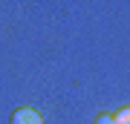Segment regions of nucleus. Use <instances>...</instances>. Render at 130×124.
Here are the masks:
<instances>
[{"label":"nucleus","mask_w":130,"mask_h":124,"mask_svg":"<svg viewBox=\"0 0 130 124\" xmlns=\"http://www.w3.org/2000/svg\"><path fill=\"white\" fill-rule=\"evenodd\" d=\"M12 124H43L41 113L32 110V107H18V110L12 113Z\"/></svg>","instance_id":"nucleus-1"},{"label":"nucleus","mask_w":130,"mask_h":124,"mask_svg":"<svg viewBox=\"0 0 130 124\" xmlns=\"http://www.w3.org/2000/svg\"><path fill=\"white\" fill-rule=\"evenodd\" d=\"M113 124H130V107H121L113 115Z\"/></svg>","instance_id":"nucleus-2"},{"label":"nucleus","mask_w":130,"mask_h":124,"mask_svg":"<svg viewBox=\"0 0 130 124\" xmlns=\"http://www.w3.org/2000/svg\"><path fill=\"white\" fill-rule=\"evenodd\" d=\"M95 124H113V115H101V118H98Z\"/></svg>","instance_id":"nucleus-3"}]
</instances>
